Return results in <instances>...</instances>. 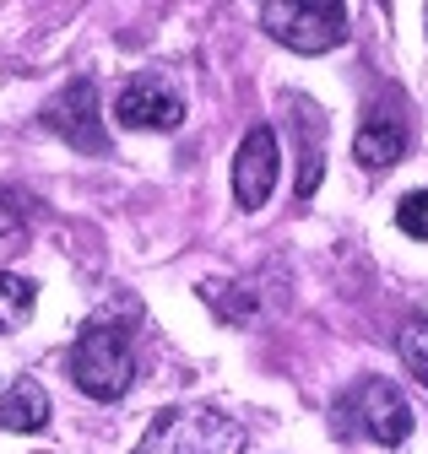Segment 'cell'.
<instances>
[{"label": "cell", "mask_w": 428, "mask_h": 454, "mask_svg": "<svg viewBox=\"0 0 428 454\" xmlns=\"http://www.w3.org/2000/svg\"><path fill=\"white\" fill-rule=\"evenodd\" d=\"M131 454H244V427L218 406H169Z\"/></svg>", "instance_id": "cell-1"}, {"label": "cell", "mask_w": 428, "mask_h": 454, "mask_svg": "<svg viewBox=\"0 0 428 454\" xmlns=\"http://www.w3.org/2000/svg\"><path fill=\"white\" fill-rule=\"evenodd\" d=\"M71 379L82 395L92 401H120L136 379V363H131V340L120 325H87L82 340L71 347Z\"/></svg>", "instance_id": "cell-2"}, {"label": "cell", "mask_w": 428, "mask_h": 454, "mask_svg": "<svg viewBox=\"0 0 428 454\" xmlns=\"http://www.w3.org/2000/svg\"><path fill=\"white\" fill-rule=\"evenodd\" d=\"M260 27L298 54H331L347 38V6H337V0H298V6L293 0H266Z\"/></svg>", "instance_id": "cell-3"}, {"label": "cell", "mask_w": 428, "mask_h": 454, "mask_svg": "<svg viewBox=\"0 0 428 454\" xmlns=\"http://www.w3.org/2000/svg\"><path fill=\"white\" fill-rule=\"evenodd\" d=\"M38 120H44V130L66 136L76 152H92V157L109 152V136H103V125H98V92H92V82H87V76L66 82V87L55 92V103H49Z\"/></svg>", "instance_id": "cell-4"}, {"label": "cell", "mask_w": 428, "mask_h": 454, "mask_svg": "<svg viewBox=\"0 0 428 454\" xmlns=\"http://www.w3.org/2000/svg\"><path fill=\"white\" fill-rule=\"evenodd\" d=\"M115 120H120L125 130H179L185 103H179V92H174L163 76L141 71V76H131V82L120 87V98H115Z\"/></svg>", "instance_id": "cell-5"}, {"label": "cell", "mask_w": 428, "mask_h": 454, "mask_svg": "<svg viewBox=\"0 0 428 454\" xmlns=\"http://www.w3.org/2000/svg\"><path fill=\"white\" fill-rule=\"evenodd\" d=\"M277 190V130L272 125H250L234 157V200L244 211H260Z\"/></svg>", "instance_id": "cell-6"}, {"label": "cell", "mask_w": 428, "mask_h": 454, "mask_svg": "<svg viewBox=\"0 0 428 454\" xmlns=\"http://www.w3.org/2000/svg\"><path fill=\"white\" fill-rule=\"evenodd\" d=\"M353 411H358V427L385 449L407 443V433H412V406L391 379H363L358 395H353Z\"/></svg>", "instance_id": "cell-7"}, {"label": "cell", "mask_w": 428, "mask_h": 454, "mask_svg": "<svg viewBox=\"0 0 428 454\" xmlns=\"http://www.w3.org/2000/svg\"><path fill=\"white\" fill-rule=\"evenodd\" d=\"M353 157L363 168H396L407 157V125L396 120V114H374V120H363V130L353 136Z\"/></svg>", "instance_id": "cell-8"}, {"label": "cell", "mask_w": 428, "mask_h": 454, "mask_svg": "<svg viewBox=\"0 0 428 454\" xmlns=\"http://www.w3.org/2000/svg\"><path fill=\"white\" fill-rule=\"evenodd\" d=\"M49 422V395L38 389V379H17L0 395V427L6 433H38Z\"/></svg>", "instance_id": "cell-9"}, {"label": "cell", "mask_w": 428, "mask_h": 454, "mask_svg": "<svg viewBox=\"0 0 428 454\" xmlns=\"http://www.w3.org/2000/svg\"><path fill=\"white\" fill-rule=\"evenodd\" d=\"M33 298H38V287H33L28 276H12V270H0V335H6V330H17V325L28 319Z\"/></svg>", "instance_id": "cell-10"}, {"label": "cell", "mask_w": 428, "mask_h": 454, "mask_svg": "<svg viewBox=\"0 0 428 454\" xmlns=\"http://www.w3.org/2000/svg\"><path fill=\"white\" fill-rule=\"evenodd\" d=\"M396 357L407 363V373L428 389V319H407L396 330Z\"/></svg>", "instance_id": "cell-11"}, {"label": "cell", "mask_w": 428, "mask_h": 454, "mask_svg": "<svg viewBox=\"0 0 428 454\" xmlns=\"http://www.w3.org/2000/svg\"><path fill=\"white\" fill-rule=\"evenodd\" d=\"M22 233H28V216H22V200L12 190H0V254L22 249Z\"/></svg>", "instance_id": "cell-12"}, {"label": "cell", "mask_w": 428, "mask_h": 454, "mask_svg": "<svg viewBox=\"0 0 428 454\" xmlns=\"http://www.w3.org/2000/svg\"><path fill=\"white\" fill-rule=\"evenodd\" d=\"M396 227H401L407 239H428V190L401 195V206H396Z\"/></svg>", "instance_id": "cell-13"}]
</instances>
